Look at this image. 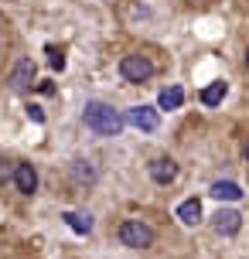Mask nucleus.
<instances>
[{
	"mask_svg": "<svg viewBox=\"0 0 249 259\" xmlns=\"http://www.w3.org/2000/svg\"><path fill=\"white\" fill-rule=\"evenodd\" d=\"M225 92H229V85H225V82H212V85H205V89H201V103H205V106H219L225 99Z\"/></svg>",
	"mask_w": 249,
	"mask_h": 259,
	"instance_id": "obj_12",
	"label": "nucleus"
},
{
	"mask_svg": "<svg viewBox=\"0 0 249 259\" xmlns=\"http://www.w3.org/2000/svg\"><path fill=\"white\" fill-rule=\"evenodd\" d=\"M82 123H86L92 133H99V137H116L127 119L119 116V113H116L109 103L92 99V103H86V109H82Z\"/></svg>",
	"mask_w": 249,
	"mask_h": 259,
	"instance_id": "obj_1",
	"label": "nucleus"
},
{
	"mask_svg": "<svg viewBox=\"0 0 249 259\" xmlns=\"http://www.w3.org/2000/svg\"><path fill=\"white\" fill-rule=\"evenodd\" d=\"M72 174H75V181H86V184H92V181H96V170L89 167V160H75Z\"/></svg>",
	"mask_w": 249,
	"mask_h": 259,
	"instance_id": "obj_14",
	"label": "nucleus"
},
{
	"mask_svg": "<svg viewBox=\"0 0 249 259\" xmlns=\"http://www.w3.org/2000/svg\"><path fill=\"white\" fill-rule=\"evenodd\" d=\"M212 229L219 235H236L239 229H242V215L232 211V208H219V211L212 215Z\"/></svg>",
	"mask_w": 249,
	"mask_h": 259,
	"instance_id": "obj_4",
	"label": "nucleus"
},
{
	"mask_svg": "<svg viewBox=\"0 0 249 259\" xmlns=\"http://www.w3.org/2000/svg\"><path fill=\"white\" fill-rule=\"evenodd\" d=\"M31 78H34V62H31V58H21L17 68L11 72V85H14V89H27Z\"/></svg>",
	"mask_w": 249,
	"mask_h": 259,
	"instance_id": "obj_8",
	"label": "nucleus"
},
{
	"mask_svg": "<svg viewBox=\"0 0 249 259\" xmlns=\"http://www.w3.org/2000/svg\"><path fill=\"white\" fill-rule=\"evenodd\" d=\"M246 68H249V52H246Z\"/></svg>",
	"mask_w": 249,
	"mask_h": 259,
	"instance_id": "obj_19",
	"label": "nucleus"
},
{
	"mask_svg": "<svg viewBox=\"0 0 249 259\" xmlns=\"http://www.w3.org/2000/svg\"><path fill=\"white\" fill-rule=\"evenodd\" d=\"M150 178H154V181L157 184H171L174 181V178H178V164H174V160H171V157H157V160H150Z\"/></svg>",
	"mask_w": 249,
	"mask_h": 259,
	"instance_id": "obj_7",
	"label": "nucleus"
},
{
	"mask_svg": "<svg viewBox=\"0 0 249 259\" xmlns=\"http://www.w3.org/2000/svg\"><path fill=\"white\" fill-rule=\"evenodd\" d=\"M209 194L219 198V201H239V198H242V188H239L236 181H215Z\"/></svg>",
	"mask_w": 249,
	"mask_h": 259,
	"instance_id": "obj_9",
	"label": "nucleus"
},
{
	"mask_svg": "<svg viewBox=\"0 0 249 259\" xmlns=\"http://www.w3.org/2000/svg\"><path fill=\"white\" fill-rule=\"evenodd\" d=\"M181 103H184V89H181V85H171V89H164V92H160V99H157L160 109H178Z\"/></svg>",
	"mask_w": 249,
	"mask_h": 259,
	"instance_id": "obj_13",
	"label": "nucleus"
},
{
	"mask_svg": "<svg viewBox=\"0 0 249 259\" xmlns=\"http://www.w3.org/2000/svg\"><path fill=\"white\" fill-rule=\"evenodd\" d=\"M14 184H17V191L21 194H34L38 191V170L31 167V164H14Z\"/></svg>",
	"mask_w": 249,
	"mask_h": 259,
	"instance_id": "obj_6",
	"label": "nucleus"
},
{
	"mask_svg": "<svg viewBox=\"0 0 249 259\" xmlns=\"http://www.w3.org/2000/svg\"><path fill=\"white\" fill-rule=\"evenodd\" d=\"M27 116L34 119V123H45V113H41L38 106H27Z\"/></svg>",
	"mask_w": 249,
	"mask_h": 259,
	"instance_id": "obj_17",
	"label": "nucleus"
},
{
	"mask_svg": "<svg viewBox=\"0 0 249 259\" xmlns=\"http://www.w3.org/2000/svg\"><path fill=\"white\" fill-rule=\"evenodd\" d=\"M119 242L130 249H147V246H154V229L140 219H127L119 225Z\"/></svg>",
	"mask_w": 249,
	"mask_h": 259,
	"instance_id": "obj_2",
	"label": "nucleus"
},
{
	"mask_svg": "<svg viewBox=\"0 0 249 259\" xmlns=\"http://www.w3.org/2000/svg\"><path fill=\"white\" fill-rule=\"evenodd\" d=\"M178 219H181L184 225H195V222L201 219V201H198V198H184L181 205H178Z\"/></svg>",
	"mask_w": 249,
	"mask_h": 259,
	"instance_id": "obj_10",
	"label": "nucleus"
},
{
	"mask_svg": "<svg viewBox=\"0 0 249 259\" xmlns=\"http://www.w3.org/2000/svg\"><path fill=\"white\" fill-rule=\"evenodd\" d=\"M14 178V164L11 160H4V157H0V184H7Z\"/></svg>",
	"mask_w": 249,
	"mask_h": 259,
	"instance_id": "obj_15",
	"label": "nucleus"
},
{
	"mask_svg": "<svg viewBox=\"0 0 249 259\" xmlns=\"http://www.w3.org/2000/svg\"><path fill=\"white\" fill-rule=\"evenodd\" d=\"M246 160H249V143H246Z\"/></svg>",
	"mask_w": 249,
	"mask_h": 259,
	"instance_id": "obj_18",
	"label": "nucleus"
},
{
	"mask_svg": "<svg viewBox=\"0 0 249 259\" xmlns=\"http://www.w3.org/2000/svg\"><path fill=\"white\" fill-rule=\"evenodd\" d=\"M62 219H65V225L72 229V232H79V235H89V232H92V219H89V215H79V211H65Z\"/></svg>",
	"mask_w": 249,
	"mask_h": 259,
	"instance_id": "obj_11",
	"label": "nucleus"
},
{
	"mask_svg": "<svg viewBox=\"0 0 249 259\" xmlns=\"http://www.w3.org/2000/svg\"><path fill=\"white\" fill-rule=\"evenodd\" d=\"M119 75L127 78V82H147V78L154 75V62L147 55H127L119 62Z\"/></svg>",
	"mask_w": 249,
	"mask_h": 259,
	"instance_id": "obj_3",
	"label": "nucleus"
},
{
	"mask_svg": "<svg viewBox=\"0 0 249 259\" xmlns=\"http://www.w3.org/2000/svg\"><path fill=\"white\" fill-rule=\"evenodd\" d=\"M48 55H52V68H58V72H62V68H65V55L55 52V48H48Z\"/></svg>",
	"mask_w": 249,
	"mask_h": 259,
	"instance_id": "obj_16",
	"label": "nucleus"
},
{
	"mask_svg": "<svg viewBox=\"0 0 249 259\" xmlns=\"http://www.w3.org/2000/svg\"><path fill=\"white\" fill-rule=\"evenodd\" d=\"M127 123H133L137 130H144V133H154L157 130V109H150V106H133V109H127Z\"/></svg>",
	"mask_w": 249,
	"mask_h": 259,
	"instance_id": "obj_5",
	"label": "nucleus"
}]
</instances>
